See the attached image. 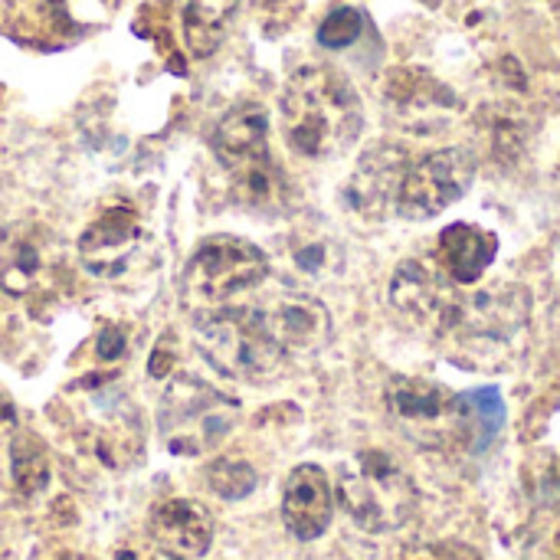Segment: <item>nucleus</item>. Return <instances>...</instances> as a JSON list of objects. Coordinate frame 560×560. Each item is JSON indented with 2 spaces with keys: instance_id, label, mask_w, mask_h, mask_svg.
I'll return each instance as SVG.
<instances>
[{
  "instance_id": "nucleus-25",
  "label": "nucleus",
  "mask_w": 560,
  "mask_h": 560,
  "mask_svg": "<svg viewBox=\"0 0 560 560\" xmlns=\"http://www.w3.org/2000/svg\"><path fill=\"white\" fill-rule=\"evenodd\" d=\"M400 560H482V555L463 541H427L407 548Z\"/></svg>"
},
{
  "instance_id": "nucleus-9",
  "label": "nucleus",
  "mask_w": 560,
  "mask_h": 560,
  "mask_svg": "<svg viewBox=\"0 0 560 560\" xmlns=\"http://www.w3.org/2000/svg\"><path fill=\"white\" fill-rule=\"evenodd\" d=\"M476 158L466 148H440L413 161L404 174L394 213L404 220H433L469 194Z\"/></svg>"
},
{
  "instance_id": "nucleus-14",
  "label": "nucleus",
  "mask_w": 560,
  "mask_h": 560,
  "mask_svg": "<svg viewBox=\"0 0 560 560\" xmlns=\"http://www.w3.org/2000/svg\"><path fill=\"white\" fill-rule=\"evenodd\" d=\"M141 223L135 210L112 207L98 220H92L79 236V259L98 279H115L128 269L135 253L141 249Z\"/></svg>"
},
{
  "instance_id": "nucleus-1",
  "label": "nucleus",
  "mask_w": 560,
  "mask_h": 560,
  "mask_svg": "<svg viewBox=\"0 0 560 560\" xmlns=\"http://www.w3.org/2000/svg\"><path fill=\"white\" fill-rule=\"evenodd\" d=\"M282 138L305 161L341 158L364 131L358 89L335 66H302L282 89Z\"/></svg>"
},
{
  "instance_id": "nucleus-27",
  "label": "nucleus",
  "mask_w": 560,
  "mask_h": 560,
  "mask_svg": "<svg viewBox=\"0 0 560 560\" xmlns=\"http://www.w3.org/2000/svg\"><path fill=\"white\" fill-rule=\"evenodd\" d=\"M0 420H7V423L13 420V404L7 400V394H3V390H0Z\"/></svg>"
},
{
  "instance_id": "nucleus-15",
  "label": "nucleus",
  "mask_w": 560,
  "mask_h": 560,
  "mask_svg": "<svg viewBox=\"0 0 560 560\" xmlns=\"http://www.w3.org/2000/svg\"><path fill=\"white\" fill-rule=\"evenodd\" d=\"M387 108L417 131H430L446 125V118L459 108V98L423 69H397L384 85Z\"/></svg>"
},
{
  "instance_id": "nucleus-11",
  "label": "nucleus",
  "mask_w": 560,
  "mask_h": 560,
  "mask_svg": "<svg viewBox=\"0 0 560 560\" xmlns=\"http://www.w3.org/2000/svg\"><path fill=\"white\" fill-rule=\"evenodd\" d=\"M407 167H410V158L400 144L368 148L345 184L348 210L368 220H384L397 207V194H400Z\"/></svg>"
},
{
  "instance_id": "nucleus-8",
  "label": "nucleus",
  "mask_w": 560,
  "mask_h": 560,
  "mask_svg": "<svg viewBox=\"0 0 560 560\" xmlns=\"http://www.w3.org/2000/svg\"><path fill=\"white\" fill-rule=\"evenodd\" d=\"M384 404L397 430L423 450H450L463 443L459 394L427 377H390Z\"/></svg>"
},
{
  "instance_id": "nucleus-29",
  "label": "nucleus",
  "mask_w": 560,
  "mask_h": 560,
  "mask_svg": "<svg viewBox=\"0 0 560 560\" xmlns=\"http://www.w3.org/2000/svg\"><path fill=\"white\" fill-rule=\"evenodd\" d=\"M0 95H3V89H0Z\"/></svg>"
},
{
  "instance_id": "nucleus-13",
  "label": "nucleus",
  "mask_w": 560,
  "mask_h": 560,
  "mask_svg": "<svg viewBox=\"0 0 560 560\" xmlns=\"http://www.w3.org/2000/svg\"><path fill=\"white\" fill-rule=\"evenodd\" d=\"M56 236L33 223L20 220L0 233V289L7 295H30L52 269Z\"/></svg>"
},
{
  "instance_id": "nucleus-23",
  "label": "nucleus",
  "mask_w": 560,
  "mask_h": 560,
  "mask_svg": "<svg viewBox=\"0 0 560 560\" xmlns=\"http://www.w3.org/2000/svg\"><path fill=\"white\" fill-rule=\"evenodd\" d=\"M292 262H295V269L302 276H328L341 262L338 259V243L331 236H315V233L295 236V243H292Z\"/></svg>"
},
{
  "instance_id": "nucleus-26",
  "label": "nucleus",
  "mask_w": 560,
  "mask_h": 560,
  "mask_svg": "<svg viewBox=\"0 0 560 560\" xmlns=\"http://www.w3.org/2000/svg\"><path fill=\"white\" fill-rule=\"evenodd\" d=\"M125 351H128L125 328H118V325H105V328H102V335H98V348H95V354H98L102 361H118V358H125Z\"/></svg>"
},
{
  "instance_id": "nucleus-17",
  "label": "nucleus",
  "mask_w": 560,
  "mask_h": 560,
  "mask_svg": "<svg viewBox=\"0 0 560 560\" xmlns=\"http://www.w3.org/2000/svg\"><path fill=\"white\" fill-rule=\"evenodd\" d=\"M148 532L161 545V551H171L177 558H203L213 545V518L203 505L190 499H167L151 509Z\"/></svg>"
},
{
  "instance_id": "nucleus-6",
  "label": "nucleus",
  "mask_w": 560,
  "mask_h": 560,
  "mask_svg": "<svg viewBox=\"0 0 560 560\" xmlns=\"http://www.w3.org/2000/svg\"><path fill=\"white\" fill-rule=\"evenodd\" d=\"M240 404L194 374H177L158 407V430L174 456H203L236 427Z\"/></svg>"
},
{
  "instance_id": "nucleus-3",
  "label": "nucleus",
  "mask_w": 560,
  "mask_h": 560,
  "mask_svg": "<svg viewBox=\"0 0 560 560\" xmlns=\"http://www.w3.org/2000/svg\"><path fill=\"white\" fill-rule=\"evenodd\" d=\"M213 154L243 207L279 210L285 203V177L269 154V115L262 105L230 108L213 131Z\"/></svg>"
},
{
  "instance_id": "nucleus-24",
  "label": "nucleus",
  "mask_w": 560,
  "mask_h": 560,
  "mask_svg": "<svg viewBox=\"0 0 560 560\" xmlns=\"http://www.w3.org/2000/svg\"><path fill=\"white\" fill-rule=\"evenodd\" d=\"M361 33H364V13L358 7H338L322 20L318 43L328 49H345V46L358 43Z\"/></svg>"
},
{
  "instance_id": "nucleus-4",
  "label": "nucleus",
  "mask_w": 560,
  "mask_h": 560,
  "mask_svg": "<svg viewBox=\"0 0 560 560\" xmlns=\"http://www.w3.org/2000/svg\"><path fill=\"white\" fill-rule=\"evenodd\" d=\"M197 351L223 377L262 384L285 364V351L269 335L259 308H213L194 325Z\"/></svg>"
},
{
  "instance_id": "nucleus-16",
  "label": "nucleus",
  "mask_w": 560,
  "mask_h": 560,
  "mask_svg": "<svg viewBox=\"0 0 560 560\" xmlns=\"http://www.w3.org/2000/svg\"><path fill=\"white\" fill-rule=\"evenodd\" d=\"M335 515V495L325 469L295 466L282 492V522L292 538L315 541L328 532Z\"/></svg>"
},
{
  "instance_id": "nucleus-18",
  "label": "nucleus",
  "mask_w": 560,
  "mask_h": 560,
  "mask_svg": "<svg viewBox=\"0 0 560 560\" xmlns=\"http://www.w3.org/2000/svg\"><path fill=\"white\" fill-rule=\"evenodd\" d=\"M499 256V236L476 223H450L436 236L433 262L456 285H472L486 276V269Z\"/></svg>"
},
{
  "instance_id": "nucleus-7",
  "label": "nucleus",
  "mask_w": 560,
  "mask_h": 560,
  "mask_svg": "<svg viewBox=\"0 0 560 560\" xmlns=\"http://www.w3.org/2000/svg\"><path fill=\"white\" fill-rule=\"evenodd\" d=\"M269 276V259L243 236H207L184 266L180 299L190 312H213L233 295L256 289Z\"/></svg>"
},
{
  "instance_id": "nucleus-5",
  "label": "nucleus",
  "mask_w": 560,
  "mask_h": 560,
  "mask_svg": "<svg viewBox=\"0 0 560 560\" xmlns=\"http://www.w3.org/2000/svg\"><path fill=\"white\" fill-rule=\"evenodd\" d=\"M338 499L348 518L374 535L397 532L400 525H407V518L417 509L413 479L404 472V466L394 456L381 450H364L341 466Z\"/></svg>"
},
{
  "instance_id": "nucleus-10",
  "label": "nucleus",
  "mask_w": 560,
  "mask_h": 560,
  "mask_svg": "<svg viewBox=\"0 0 560 560\" xmlns=\"http://www.w3.org/2000/svg\"><path fill=\"white\" fill-rule=\"evenodd\" d=\"M387 302L404 322L436 338L440 328L450 322L459 302V292H456V282H450L436 262L430 266L423 259H404L390 276Z\"/></svg>"
},
{
  "instance_id": "nucleus-19",
  "label": "nucleus",
  "mask_w": 560,
  "mask_h": 560,
  "mask_svg": "<svg viewBox=\"0 0 560 560\" xmlns=\"http://www.w3.org/2000/svg\"><path fill=\"white\" fill-rule=\"evenodd\" d=\"M236 10L240 0H187L180 13V26L190 56L207 59L210 52H217L230 33V23L236 20Z\"/></svg>"
},
{
  "instance_id": "nucleus-22",
  "label": "nucleus",
  "mask_w": 560,
  "mask_h": 560,
  "mask_svg": "<svg viewBox=\"0 0 560 560\" xmlns=\"http://www.w3.org/2000/svg\"><path fill=\"white\" fill-rule=\"evenodd\" d=\"M13 479L23 495H36L46 489L49 479V459L36 436H16L13 440Z\"/></svg>"
},
{
  "instance_id": "nucleus-12",
  "label": "nucleus",
  "mask_w": 560,
  "mask_h": 560,
  "mask_svg": "<svg viewBox=\"0 0 560 560\" xmlns=\"http://www.w3.org/2000/svg\"><path fill=\"white\" fill-rule=\"evenodd\" d=\"M259 315L285 358L312 354L331 338V312L308 292H279L266 305H259Z\"/></svg>"
},
{
  "instance_id": "nucleus-2",
  "label": "nucleus",
  "mask_w": 560,
  "mask_h": 560,
  "mask_svg": "<svg viewBox=\"0 0 560 560\" xmlns=\"http://www.w3.org/2000/svg\"><path fill=\"white\" fill-rule=\"evenodd\" d=\"M532 318V299L522 285H489L459 295L450 322L440 328L436 341L446 358L469 371H502L522 351Z\"/></svg>"
},
{
  "instance_id": "nucleus-28",
  "label": "nucleus",
  "mask_w": 560,
  "mask_h": 560,
  "mask_svg": "<svg viewBox=\"0 0 560 560\" xmlns=\"http://www.w3.org/2000/svg\"><path fill=\"white\" fill-rule=\"evenodd\" d=\"M151 560H184V558H177V555H171V551H158Z\"/></svg>"
},
{
  "instance_id": "nucleus-21",
  "label": "nucleus",
  "mask_w": 560,
  "mask_h": 560,
  "mask_svg": "<svg viewBox=\"0 0 560 560\" xmlns=\"http://www.w3.org/2000/svg\"><path fill=\"white\" fill-rule=\"evenodd\" d=\"M207 486H210V492H217L220 499L236 502V499H246V495L259 486V476H256V469H253L246 459L220 456V459H213L210 469H207Z\"/></svg>"
},
{
  "instance_id": "nucleus-20",
  "label": "nucleus",
  "mask_w": 560,
  "mask_h": 560,
  "mask_svg": "<svg viewBox=\"0 0 560 560\" xmlns=\"http://www.w3.org/2000/svg\"><path fill=\"white\" fill-rule=\"evenodd\" d=\"M463 410V446L482 453L495 443L505 427V400L495 387H476L459 394Z\"/></svg>"
}]
</instances>
